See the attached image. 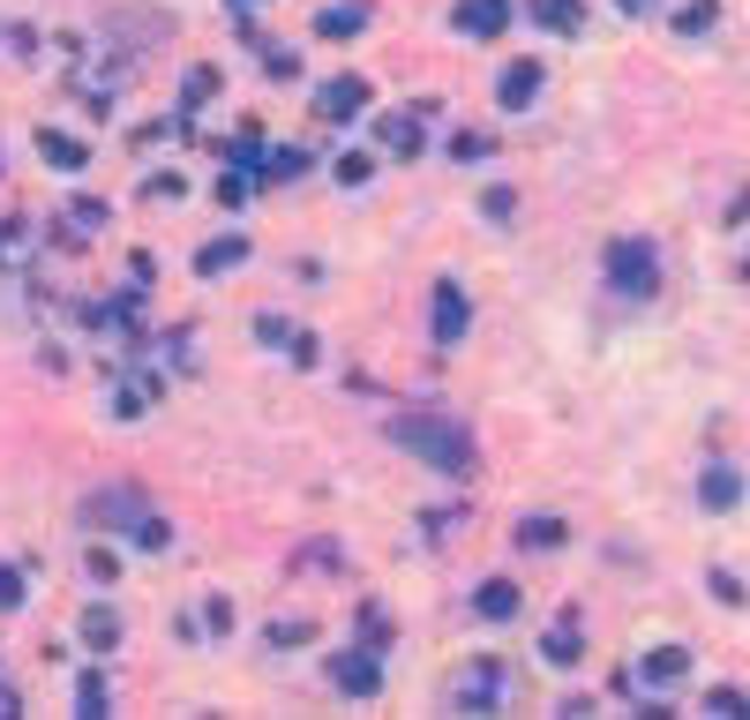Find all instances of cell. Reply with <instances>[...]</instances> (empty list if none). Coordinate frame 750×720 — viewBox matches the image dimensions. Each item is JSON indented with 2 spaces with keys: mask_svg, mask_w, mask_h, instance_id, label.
Wrapping results in <instances>:
<instances>
[{
  "mask_svg": "<svg viewBox=\"0 0 750 720\" xmlns=\"http://www.w3.org/2000/svg\"><path fill=\"white\" fill-rule=\"evenodd\" d=\"M390 435H398L413 458H428L443 480H465V473H473V443H465V428L443 421V413H406V421H390Z\"/></svg>",
  "mask_w": 750,
  "mask_h": 720,
  "instance_id": "6da1fadb",
  "label": "cell"
},
{
  "mask_svg": "<svg viewBox=\"0 0 750 720\" xmlns=\"http://www.w3.org/2000/svg\"><path fill=\"white\" fill-rule=\"evenodd\" d=\"M653 286H661V255H653V241H638V233L608 241V293L646 300Z\"/></svg>",
  "mask_w": 750,
  "mask_h": 720,
  "instance_id": "7a4b0ae2",
  "label": "cell"
},
{
  "mask_svg": "<svg viewBox=\"0 0 750 720\" xmlns=\"http://www.w3.org/2000/svg\"><path fill=\"white\" fill-rule=\"evenodd\" d=\"M361 106H368V84L361 76H331V84L316 90V113L323 121H361Z\"/></svg>",
  "mask_w": 750,
  "mask_h": 720,
  "instance_id": "3957f363",
  "label": "cell"
},
{
  "mask_svg": "<svg viewBox=\"0 0 750 720\" xmlns=\"http://www.w3.org/2000/svg\"><path fill=\"white\" fill-rule=\"evenodd\" d=\"M496 98H503V113H526V106L541 98V60H510L503 84H496Z\"/></svg>",
  "mask_w": 750,
  "mask_h": 720,
  "instance_id": "277c9868",
  "label": "cell"
},
{
  "mask_svg": "<svg viewBox=\"0 0 750 720\" xmlns=\"http://www.w3.org/2000/svg\"><path fill=\"white\" fill-rule=\"evenodd\" d=\"M428 323H435V345H459V339H465L473 308H465V293H459V286H435V315H428Z\"/></svg>",
  "mask_w": 750,
  "mask_h": 720,
  "instance_id": "5b68a950",
  "label": "cell"
},
{
  "mask_svg": "<svg viewBox=\"0 0 750 720\" xmlns=\"http://www.w3.org/2000/svg\"><path fill=\"white\" fill-rule=\"evenodd\" d=\"M503 23H510V0H465V8H459V31H465V38H496Z\"/></svg>",
  "mask_w": 750,
  "mask_h": 720,
  "instance_id": "8992f818",
  "label": "cell"
},
{
  "mask_svg": "<svg viewBox=\"0 0 750 720\" xmlns=\"http://www.w3.org/2000/svg\"><path fill=\"white\" fill-rule=\"evenodd\" d=\"M683 668H691V653H683V645H653V653L638 661V683H653V690H661V683H675Z\"/></svg>",
  "mask_w": 750,
  "mask_h": 720,
  "instance_id": "52a82bcc",
  "label": "cell"
},
{
  "mask_svg": "<svg viewBox=\"0 0 750 720\" xmlns=\"http://www.w3.org/2000/svg\"><path fill=\"white\" fill-rule=\"evenodd\" d=\"M698 496H706V510H736V503H743V473L713 466L706 480H698Z\"/></svg>",
  "mask_w": 750,
  "mask_h": 720,
  "instance_id": "ba28073f",
  "label": "cell"
},
{
  "mask_svg": "<svg viewBox=\"0 0 750 720\" xmlns=\"http://www.w3.org/2000/svg\"><path fill=\"white\" fill-rule=\"evenodd\" d=\"M375 683H383V668H375L368 653H345V661H338V690H353V698H375Z\"/></svg>",
  "mask_w": 750,
  "mask_h": 720,
  "instance_id": "9c48e42d",
  "label": "cell"
},
{
  "mask_svg": "<svg viewBox=\"0 0 750 720\" xmlns=\"http://www.w3.org/2000/svg\"><path fill=\"white\" fill-rule=\"evenodd\" d=\"M473 608H481L488 623H510V616H518V586H510V578H488V586L473 594Z\"/></svg>",
  "mask_w": 750,
  "mask_h": 720,
  "instance_id": "30bf717a",
  "label": "cell"
},
{
  "mask_svg": "<svg viewBox=\"0 0 750 720\" xmlns=\"http://www.w3.org/2000/svg\"><path fill=\"white\" fill-rule=\"evenodd\" d=\"M38 151H45V158H53L60 173H84V158H90L84 143H76V135H60V128H45V135H38Z\"/></svg>",
  "mask_w": 750,
  "mask_h": 720,
  "instance_id": "8fae6325",
  "label": "cell"
},
{
  "mask_svg": "<svg viewBox=\"0 0 750 720\" xmlns=\"http://www.w3.org/2000/svg\"><path fill=\"white\" fill-rule=\"evenodd\" d=\"M361 23H368V8H361V0H345V8H323V15H316V31H323V38H353Z\"/></svg>",
  "mask_w": 750,
  "mask_h": 720,
  "instance_id": "7c38bea8",
  "label": "cell"
},
{
  "mask_svg": "<svg viewBox=\"0 0 750 720\" xmlns=\"http://www.w3.org/2000/svg\"><path fill=\"white\" fill-rule=\"evenodd\" d=\"M548 668H571V661H578V616H563V623H555V631H548Z\"/></svg>",
  "mask_w": 750,
  "mask_h": 720,
  "instance_id": "4fadbf2b",
  "label": "cell"
},
{
  "mask_svg": "<svg viewBox=\"0 0 750 720\" xmlns=\"http://www.w3.org/2000/svg\"><path fill=\"white\" fill-rule=\"evenodd\" d=\"M526 8H533V23H548V31H578L585 23L578 0H526Z\"/></svg>",
  "mask_w": 750,
  "mask_h": 720,
  "instance_id": "5bb4252c",
  "label": "cell"
},
{
  "mask_svg": "<svg viewBox=\"0 0 750 720\" xmlns=\"http://www.w3.org/2000/svg\"><path fill=\"white\" fill-rule=\"evenodd\" d=\"M241 255H249V241H241V233H233V241H210V248L196 255V270H203V278H218V270H233Z\"/></svg>",
  "mask_w": 750,
  "mask_h": 720,
  "instance_id": "9a60e30c",
  "label": "cell"
},
{
  "mask_svg": "<svg viewBox=\"0 0 750 720\" xmlns=\"http://www.w3.org/2000/svg\"><path fill=\"white\" fill-rule=\"evenodd\" d=\"M563 541V518H518V549H555Z\"/></svg>",
  "mask_w": 750,
  "mask_h": 720,
  "instance_id": "2e32d148",
  "label": "cell"
},
{
  "mask_svg": "<svg viewBox=\"0 0 750 720\" xmlns=\"http://www.w3.org/2000/svg\"><path fill=\"white\" fill-rule=\"evenodd\" d=\"M383 143L398 151V158H420V121L406 113V121H383Z\"/></svg>",
  "mask_w": 750,
  "mask_h": 720,
  "instance_id": "e0dca14e",
  "label": "cell"
},
{
  "mask_svg": "<svg viewBox=\"0 0 750 720\" xmlns=\"http://www.w3.org/2000/svg\"><path fill=\"white\" fill-rule=\"evenodd\" d=\"M488 151H496V135H481V128H459V135H451V158H488Z\"/></svg>",
  "mask_w": 750,
  "mask_h": 720,
  "instance_id": "ac0fdd59",
  "label": "cell"
},
{
  "mask_svg": "<svg viewBox=\"0 0 750 720\" xmlns=\"http://www.w3.org/2000/svg\"><path fill=\"white\" fill-rule=\"evenodd\" d=\"M84 638L98 645V653H106V645L121 638V623H113V608H90V616H84Z\"/></svg>",
  "mask_w": 750,
  "mask_h": 720,
  "instance_id": "d6986e66",
  "label": "cell"
},
{
  "mask_svg": "<svg viewBox=\"0 0 750 720\" xmlns=\"http://www.w3.org/2000/svg\"><path fill=\"white\" fill-rule=\"evenodd\" d=\"M76 706H84V713H106V706H113V690H106V676H98V668L76 683Z\"/></svg>",
  "mask_w": 750,
  "mask_h": 720,
  "instance_id": "ffe728a7",
  "label": "cell"
},
{
  "mask_svg": "<svg viewBox=\"0 0 750 720\" xmlns=\"http://www.w3.org/2000/svg\"><path fill=\"white\" fill-rule=\"evenodd\" d=\"M300 166H308V151H293V143H286V151H271V173H263V180H293Z\"/></svg>",
  "mask_w": 750,
  "mask_h": 720,
  "instance_id": "44dd1931",
  "label": "cell"
},
{
  "mask_svg": "<svg viewBox=\"0 0 750 720\" xmlns=\"http://www.w3.org/2000/svg\"><path fill=\"white\" fill-rule=\"evenodd\" d=\"M465 706H496V668H481V676L465 683Z\"/></svg>",
  "mask_w": 750,
  "mask_h": 720,
  "instance_id": "7402d4cb",
  "label": "cell"
},
{
  "mask_svg": "<svg viewBox=\"0 0 750 720\" xmlns=\"http://www.w3.org/2000/svg\"><path fill=\"white\" fill-rule=\"evenodd\" d=\"M706 23H713V0H691V8L675 15V31H706Z\"/></svg>",
  "mask_w": 750,
  "mask_h": 720,
  "instance_id": "603a6c76",
  "label": "cell"
},
{
  "mask_svg": "<svg viewBox=\"0 0 750 720\" xmlns=\"http://www.w3.org/2000/svg\"><path fill=\"white\" fill-rule=\"evenodd\" d=\"M0 608H23V571L0 563Z\"/></svg>",
  "mask_w": 750,
  "mask_h": 720,
  "instance_id": "cb8c5ba5",
  "label": "cell"
},
{
  "mask_svg": "<svg viewBox=\"0 0 750 720\" xmlns=\"http://www.w3.org/2000/svg\"><path fill=\"white\" fill-rule=\"evenodd\" d=\"M706 713H750V698H743V690H713Z\"/></svg>",
  "mask_w": 750,
  "mask_h": 720,
  "instance_id": "d4e9b609",
  "label": "cell"
},
{
  "mask_svg": "<svg viewBox=\"0 0 750 720\" xmlns=\"http://www.w3.org/2000/svg\"><path fill=\"white\" fill-rule=\"evenodd\" d=\"M368 173H375L368 158H338V180H345V188H361V180H368Z\"/></svg>",
  "mask_w": 750,
  "mask_h": 720,
  "instance_id": "484cf974",
  "label": "cell"
},
{
  "mask_svg": "<svg viewBox=\"0 0 750 720\" xmlns=\"http://www.w3.org/2000/svg\"><path fill=\"white\" fill-rule=\"evenodd\" d=\"M300 638H316V623H278V631H271V645H300Z\"/></svg>",
  "mask_w": 750,
  "mask_h": 720,
  "instance_id": "4316f807",
  "label": "cell"
},
{
  "mask_svg": "<svg viewBox=\"0 0 750 720\" xmlns=\"http://www.w3.org/2000/svg\"><path fill=\"white\" fill-rule=\"evenodd\" d=\"M616 8H624V15H646V8H661V0H616Z\"/></svg>",
  "mask_w": 750,
  "mask_h": 720,
  "instance_id": "83f0119b",
  "label": "cell"
},
{
  "mask_svg": "<svg viewBox=\"0 0 750 720\" xmlns=\"http://www.w3.org/2000/svg\"><path fill=\"white\" fill-rule=\"evenodd\" d=\"M241 8H255V0H241Z\"/></svg>",
  "mask_w": 750,
  "mask_h": 720,
  "instance_id": "f1b7e54d",
  "label": "cell"
},
{
  "mask_svg": "<svg viewBox=\"0 0 750 720\" xmlns=\"http://www.w3.org/2000/svg\"><path fill=\"white\" fill-rule=\"evenodd\" d=\"M743 278H750V263H743Z\"/></svg>",
  "mask_w": 750,
  "mask_h": 720,
  "instance_id": "f546056e",
  "label": "cell"
}]
</instances>
